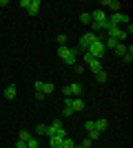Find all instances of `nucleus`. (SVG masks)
Segmentation results:
<instances>
[{"label":"nucleus","mask_w":133,"mask_h":148,"mask_svg":"<svg viewBox=\"0 0 133 148\" xmlns=\"http://www.w3.org/2000/svg\"><path fill=\"white\" fill-rule=\"evenodd\" d=\"M102 7H109L113 13H120V9H122V5L118 0H102Z\"/></svg>","instance_id":"nucleus-11"},{"label":"nucleus","mask_w":133,"mask_h":148,"mask_svg":"<svg viewBox=\"0 0 133 148\" xmlns=\"http://www.w3.org/2000/svg\"><path fill=\"white\" fill-rule=\"evenodd\" d=\"M93 126H95V130H98V133H102V130H107L109 122H107V119H95V122H93Z\"/></svg>","instance_id":"nucleus-14"},{"label":"nucleus","mask_w":133,"mask_h":148,"mask_svg":"<svg viewBox=\"0 0 133 148\" xmlns=\"http://www.w3.org/2000/svg\"><path fill=\"white\" fill-rule=\"evenodd\" d=\"M95 80H98V82H107V80H109V75H107V73H104V69H102L100 73L95 75Z\"/></svg>","instance_id":"nucleus-23"},{"label":"nucleus","mask_w":133,"mask_h":148,"mask_svg":"<svg viewBox=\"0 0 133 148\" xmlns=\"http://www.w3.org/2000/svg\"><path fill=\"white\" fill-rule=\"evenodd\" d=\"M36 133H38V135H47V126H44V124H38V126H36Z\"/></svg>","instance_id":"nucleus-25"},{"label":"nucleus","mask_w":133,"mask_h":148,"mask_svg":"<svg viewBox=\"0 0 133 148\" xmlns=\"http://www.w3.org/2000/svg\"><path fill=\"white\" fill-rule=\"evenodd\" d=\"M118 40H113V38H107V42H104V47H107V49H115V47H118Z\"/></svg>","instance_id":"nucleus-21"},{"label":"nucleus","mask_w":133,"mask_h":148,"mask_svg":"<svg viewBox=\"0 0 133 148\" xmlns=\"http://www.w3.org/2000/svg\"><path fill=\"white\" fill-rule=\"evenodd\" d=\"M62 93L67 95V97H71V95H80V93H82V86H80L78 82H73V84H69V86H64Z\"/></svg>","instance_id":"nucleus-9"},{"label":"nucleus","mask_w":133,"mask_h":148,"mask_svg":"<svg viewBox=\"0 0 133 148\" xmlns=\"http://www.w3.org/2000/svg\"><path fill=\"white\" fill-rule=\"evenodd\" d=\"M29 137H31V133H29V130H20V142H27V139H29Z\"/></svg>","instance_id":"nucleus-24"},{"label":"nucleus","mask_w":133,"mask_h":148,"mask_svg":"<svg viewBox=\"0 0 133 148\" xmlns=\"http://www.w3.org/2000/svg\"><path fill=\"white\" fill-rule=\"evenodd\" d=\"M127 49H129L127 44H124V42H120V44H118V47H115L113 51H115V56H120V58H122L124 53H127Z\"/></svg>","instance_id":"nucleus-17"},{"label":"nucleus","mask_w":133,"mask_h":148,"mask_svg":"<svg viewBox=\"0 0 133 148\" xmlns=\"http://www.w3.org/2000/svg\"><path fill=\"white\" fill-rule=\"evenodd\" d=\"M64 42H67V36H64V33H60V36H58V44H60V47H64Z\"/></svg>","instance_id":"nucleus-27"},{"label":"nucleus","mask_w":133,"mask_h":148,"mask_svg":"<svg viewBox=\"0 0 133 148\" xmlns=\"http://www.w3.org/2000/svg\"><path fill=\"white\" fill-rule=\"evenodd\" d=\"M87 53H89L91 58H95V60H100V58L107 53V47H104V42H102L100 38H98L93 44H89V47H87Z\"/></svg>","instance_id":"nucleus-2"},{"label":"nucleus","mask_w":133,"mask_h":148,"mask_svg":"<svg viewBox=\"0 0 133 148\" xmlns=\"http://www.w3.org/2000/svg\"><path fill=\"white\" fill-rule=\"evenodd\" d=\"M84 62H87V66H89V71L93 75H98L102 71V62L100 60H95V58H91L89 53H84Z\"/></svg>","instance_id":"nucleus-4"},{"label":"nucleus","mask_w":133,"mask_h":148,"mask_svg":"<svg viewBox=\"0 0 133 148\" xmlns=\"http://www.w3.org/2000/svg\"><path fill=\"white\" fill-rule=\"evenodd\" d=\"M122 60L127 62V64H131V62H133V47H129V49H127V53L122 56Z\"/></svg>","instance_id":"nucleus-18"},{"label":"nucleus","mask_w":133,"mask_h":148,"mask_svg":"<svg viewBox=\"0 0 133 148\" xmlns=\"http://www.w3.org/2000/svg\"><path fill=\"white\" fill-rule=\"evenodd\" d=\"M73 148H82V146H73Z\"/></svg>","instance_id":"nucleus-33"},{"label":"nucleus","mask_w":133,"mask_h":148,"mask_svg":"<svg viewBox=\"0 0 133 148\" xmlns=\"http://www.w3.org/2000/svg\"><path fill=\"white\" fill-rule=\"evenodd\" d=\"M91 22H107V11L104 9H95L91 13Z\"/></svg>","instance_id":"nucleus-10"},{"label":"nucleus","mask_w":133,"mask_h":148,"mask_svg":"<svg viewBox=\"0 0 133 148\" xmlns=\"http://www.w3.org/2000/svg\"><path fill=\"white\" fill-rule=\"evenodd\" d=\"M73 66H76V73H78V75L84 73V66H82V64H73Z\"/></svg>","instance_id":"nucleus-29"},{"label":"nucleus","mask_w":133,"mask_h":148,"mask_svg":"<svg viewBox=\"0 0 133 148\" xmlns=\"http://www.w3.org/2000/svg\"><path fill=\"white\" fill-rule=\"evenodd\" d=\"M84 128L91 133V130H95V126H93V119H89V122H84Z\"/></svg>","instance_id":"nucleus-26"},{"label":"nucleus","mask_w":133,"mask_h":148,"mask_svg":"<svg viewBox=\"0 0 133 148\" xmlns=\"http://www.w3.org/2000/svg\"><path fill=\"white\" fill-rule=\"evenodd\" d=\"M91 144H93V139H84V142H82V148H91Z\"/></svg>","instance_id":"nucleus-31"},{"label":"nucleus","mask_w":133,"mask_h":148,"mask_svg":"<svg viewBox=\"0 0 133 148\" xmlns=\"http://www.w3.org/2000/svg\"><path fill=\"white\" fill-rule=\"evenodd\" d=\"M95 40H98V36H95L93 31H89V33H84V36L80 38V49H84V51H87V47H89V44H93Z\"/></svg>","instance_id":"nucleus-8"},{"label":"nucleus","mask_w":133,"mask_h":148,"mask_svg":"<svg viewBox=\"0 0 133 148\" xmlns=\"http://www.w3.org/2000/svg\"><path fill=\"white\" fill-rule=\"evenodd\" d=\"M27 148H40V142L36 137H29V139H27Z\"/></svg>","instance_id":"nucleus-19"},{"label":"nucleus","mask_w":133,"mask_h":148,"mask_svg":"<svg viewBox=\"0 0 133 148\" xmlns=\"http://www.w3.org/2000/svg\"><path fill=\"white\" fill-rule=\"evenodd\" d=\"M98 137H100V133H98V130H91V133H89V139H98Z\"/></svg>","instance_id":"nucleus-30"},{"label":"nucleus","mask_w":133,"mask_h":148,"mask_svg":"<svg viewBox=\"0 0 133 148\" xmlns=\"http://www.w3.org/2000/svg\"><path fill=\"white\" fill-rule=\"evenodd\" d=\"M62 139H64V137H58V135L49 137V146L51 148H62Z\"/></svg>","instance_id":"nucleus-13"},{"label":"nucleus","mask_w":133,"mask_h":148,"mask_svg":"<svg viewBox=\"0 0 133 148\" xmlns=\"http://www.w3.org/2000/svg\"><path fill=\"white\" fill-rule=\"evenodd\" d=\"M16 148H27V142H20L18 139V142H16Z\"/></svg>","instance_id":"nucleus-32"},{"label":"nucleus","mask_w":133,"mask_h":148,"mask_svg":"<svg viewBox=\"0 0 133 148\" xmlns=\"http://www.w3.org/2000/svg\"><path fill=\"white\" fill-rule=\"evenodd\" d=\"M80 22H82V25H91V13H80Z\"/></svg>","instance_id":"nucleus-20"},{"label":"nucleus","mask_w":133,"mask_h":148,"mask_svg":"<svg viewBox=\"0 0 133 148\" xmlns=\"http://www.w3.org/2000/svg\"><path fill=\"white\" fill-rule=\"evenodd\" d=\"M64 115H67V117H69V115H73V108H71L69 104H64Z\"/></svg>","instance_id":"nucleus-28"},{"label":"nucleus","mask_w":133,"mask_h":148,"mask_svg":"<svg viewBox=\"0 0 133 148\" xmlns=\"http://www.w3.org/2000/svg\"><path fill=\"white\" fill-rule=\"evenodd\" d=\"M53 91H56V86H53L51 82H42V88H40L42 95H49V93H53Z\"/></svg>","instance_id":"nucleus-15"},{"label":"nucleus","mask_w":133,"mask_h":148,"mask_svg":"<svg viewBox=\"0 0 133 148\" xmlns=\"http://www.w3.org/2000/svg\"><path fill=\"white\" fill-rule=\"evenodd\" d=\"M107 20H109L111 27H118V25H122V22H129V16H124V13H111Z\"/></svg>","instance_id":"nucleus-7"},{"label":"nucleus","mask_w":133,"mask_h":148,"mask_svg":"<svg viewBox=\"0 0 133 148\" xmlns=\"http://www.w3.org/2000/svg\"><path fill=\"white\" fill-rule=\"evenodd\" d=\"M73 146H76V144H73L71 137H64V139H62V148H73Z\"/></svg>","instance_id":"nucleus-22"},{"label":"nucleus","mask_w":133,"mask_h":148,"mask_svg":"<svg viewBox=\"0 0 133 148\" xmlns=\"http://www.w3.org/2000/svg\"><path fill=\"white\" fill-rule=\"evenodd\" d=\"M5 97H7V99H13V97H16V84H9V86H7Z\"/></svg>","instance_id":"nucleus-16"},{"label":"nucleus","mask_w":133,"mask_h":148,"mask_svg":"<svg viewBox=\"0 0 133 148\" xmlns=\"http://www.w3.org/2000/svg\"><path fill=\"white\" fill-rule=\"evenodd\" d=\"M27 11H29V16H36V13L40 11V0H31L29 7H27Z\"/></svg>","instance_id":"nucleus-12"},{"label":"nucleus","mask_w":133,"mask_h":148,"mask_svg":"<svg viewBox=\"0 0 133 148\" xmlns=\"http://www.w3.org/2000/svg\"><path fill=\"white\" fill-rule=\"evenodd\" d=\"M53 135H58V137H67V130L62 128V122H53V124H49L47 126V137H53Z\"/></svg>","instance_id":"nucleus-3"},{"label":"nucleus","mask_w":133,"mask_h":148,"mask_svg":"<svg viewBox=\"0 0 133 148\" xmlns=\"http://www.w3.org/2000/svg\"><path fill=\"white\" fill-rule=\"evenodd\" d=\"M109 38H113V40H118V42H124V40H127V31H122L120 27H109Z\"/></svg>","instance_id":"nucleus-5"},{"label":"nucleus","mask_w":133,"mask_h":148,"mask_svg":"<svg viewBox=\"0 0 133 148\" xmlns=\"http://www.w3.org/2000/svg\"><path fill=\"white\" fill-rule=\"evenodd\" d=\"M58 58L64 62V64H69V66H73L78 62V49L76 47H58Z\"/></svg>","instance_id":"nucleus-1"},{"label":"nucleus","mask_w":133,"mask_h":148,"mask_svg":"<svg viewBox=\"0 0 133 148\" xmlns=\"http://www.w3.org/2000/svg\"><path fill=\"white\" fill-rule=\"evenodd\" d=\"M64 104H69L71 108H73V113L84 111V99H80V97H67V99H64Z\"/></svg>","instance_id":"nucleus-6"}]
</instances>
